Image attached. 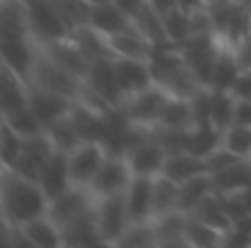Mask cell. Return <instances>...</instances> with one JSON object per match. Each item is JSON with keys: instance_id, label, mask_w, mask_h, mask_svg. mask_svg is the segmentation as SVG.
I'll list each match as a JSON object with an SVG mask.
<instances>
[{"instance_id": "4", "label": "cell", "mask_w": 251, "mask_h": 248, "mask_svg": "<svg viewBox=\"0 0 251 248\" xmlns=\"http://www.w3.org/2000/svg\"><path fill=\"white\" fill-rule=\"evenodd\" d=\"M212 32L225 46H237L251 34V2L249 0H222L207 5Z\"/></svg>"}, {"instance_id": "13", "label": "cell", "mask_w": 251, "mask_h": 248, "mask_svg": "<svg viewBox=\"0 0 251 248\" xmlns=\"http://www.w3.org/2000/svg\"><path fill=\"white\" fill-rule=\"evenodd\" d=\"M32 112L37 114V119L42 122L44 129H49L54 122H59L61 117H66L74 107L71 100L56 95V92H49V90H42V88H34L29 85V97H27Z\"/></svg>"}, {"instance_id": "52", "label": "cell", "mask_w": 251, "mask_h": 248, "mask_svg": "<svg viewBox=\"0 0 251 248\" xmlns=\"http://www.w3.org/2000/svg\"><path fill=\"white\" fill-rule=\"evenodd\" d=\"M0 134H2V117H0Z\"/></svg>"}, {"instance_id": "32", "label": "cell", "mask_w": 251, "mask_h": 248, "mask_svg": "<svg viewBox=\"0 0 251 248\" xmlns=\"http://www.w3.org/2000/svg\"><path fill=\"white\" fill-rule=\"evenodd\" d=\"M188 214H193L195 219H200V222H205V224H210L212 229H217V231H227L229 229V224H232V217L227 214V209H225V204H222V197L217 195V192H212V195H207L193 212H188Z\"/></svg>"}, {"instance_id": "33", "label": "cell", "mask_w": 251, "mask_h": 248, "mask_svg": "<svg viewBox=\"0 0 251 248\" xmlns=\"http://www.w3.org/2000/svg\"><path fill=\"white\" fill-rule=\"evenodd\" d=\"M222 146V132L212 124H198L190 127L188 132V151L195 156L207 158L212 151H217Z\"/></svg>"}, {"instance_id": "1", "label": "cell", "mask_w": 251, "mask_h": 248, "mask_svg": "<svg viewBox=\"0 0 251 248\" xmlns=\"http://www.w3.org/2000/svg\"><path fill=\"white\" fill-rule=\"evenodd\" d=\"M49 197L42 185L15 168L2 170V187H0V209L12 224H25L34 217L47 214Z\"/></svg>"}, {"instance_id": "38", "label": "cell", "mask_w": 251, "mask_h": 248, "mask_svg": "<svg viewBox=\"0 0 251 248\" xmlns=\"http://www.w3.org/2000/svg\"><path fill=\"white\" fill-rule=\"evenodd\" d=\"M2 122H5L10 129H15L20 136H34V134H42V132H44V127H42V122L37 119V114L32 112L29 102L22 105V107H17V110H12L10 114H5Z\"/></svg>"}, {"instance_id": "20", "label": "cell", "mask_w": 251, "mask_h": 248, "mask_svg": "<svg viewBox=\"0 0 251 248\" xmlns=\"http://www.w3.org/2000/svg\"><path fill=\"white\" fill-rule=\"evenodd\" d=\"M151 187H154V178L134 175L129 180V185L125 190V202H127L132 222L151 219Z\"/></svg>"}, {"instance_id": "47", "label": "cell", "mask_w": 251, "mask_h": 248, "mask_svg": "<svg viewBox=\"0 0 251 248\" xmlns=\"http://www.w3.org/2000/svg\"><path fill=\"white\" fill-rule=\"evenodd\" d=\"M112 2H115V5H117V7L132 20V17H134V15H137L149 0H112Z\"/></svg>"}, {"instance_id": "18", "label": "cell", "mask_w": 251, "mask_h": 248, "mask_svg": "<svg viewBox=\"0 0 251 248\" xmlns=\"http://www.w3.org/2000/svg\"><path fill=\"white\" fill-rule=\"evenodd\" d=\"M61 236H64V246H105L95 222V207L76 217L74 222H69L66 226H61Z\"/></svg>"}, {"instance_id": "24", "label": "cell", "mask_w": 251, "mask_h": 248, "mask_svg": "<svg viewBox=\"0 0 251 248\" xmlns=\"http://www.w3.org/2000/svg\"><path fill=\"white\" fill-rule=\"evenodd\" d=\"M132 24L151 42L154 49H156V46H176V44H171V39H168V34H166L164 12L156 10L151 2H147V5L132 17Z\"/></svg>"}, {"instance_id": "35", "label": "cell", "mask_w": 251, "mask_h": 248, "mask_svg": "<svg viewBox=\"0 0 251 248\" xmlns=\"http://www.w3.org/2000/svg\"><path fill=\"white\" fill-rule=\"evenodd\" d=\"M44 132H47V136L51 139L54 149H56V151H64V154L74 151V149L83 141L81 132L76 129V124H74V119H71V112H69L66 117H61L59 122H54V124H51L49 129H44Z\"/></svg>"}, {"instance_id": "44", "label": "cell", "mask_w": 251, "mask_h": 248, "mask_svg": "<svg viewBox=\"0 0 251 248\" xmlns=\"http://www.w3.org/2000/svg\"><path fill=\"white\" fill-rule=\"evenodd\" d=\"M232 95L234 97H251V68H242V73L237 76V81L232 85Z\"/></svg>"}, {"instance_id": "15", "label": "cell", "mask_w": 251, "mask_h": 248, "mask_svg": "<svg viewBox=\"0 0 251 248\" xmlns=\"http://www.w3.org/2000/svg\"><path fill=\"white\" fill-rule=\"evenodd\" d=\"M88 24L93 29H98L100 34L110 37V34H117L122 29H129L132 27V20L112 0H95V2H90Z\"/></svg>"}, {"instance_id": "30", "label": "cell", "mask_w": 251, "mask_h": 248, "mask_svg": "<svg viewBox=\"0 0 251 248\" xmlns=\"http://www.w3.org/2000/svg\"><path fill=\"white\" fill-rule=\"evenodd\" d=\"M215 192V182H212V173H200V175H193L188 180L180 182V209L183 212H193L207 195Z\"/></svg>"}, {"instance_id": "29", "label": "cell", "mask_w": 251, "mask_h": 248, "mask_svg": "<svg viewBox=\"0 0 251 248\" xmlns=\"http://www.w3.org/2000/svg\"><path fill=\"white\" fill-rule=\"evenodd\" d=\"M156 127H166V129H190V127H193V105H190V97L168 95Z\"/></svg>"}, {"instance_id": "54", "label": "cell", "mask_w": 251, "mask_h": 248, "mask_svg": "<svg viewBox=\"0 0 251 248\" xmlns=\"http://www.w3.org/2000/svg\"><path fill=\"white\" fill-rule=\"evenodd\" d=\"M93 2H95V0H93Z\"/></svg>"}, {"instance_id": "22", "label": "cell", "mask_w": 251, "mask_h": 248, "mask_svg": "<svg viewBox=\"0 0 251 248\" xmlns=\"http://www.w3.org/2000/svg\"><path fill=\"white\" fill-rule=\"evenodd\" d=\"M39 49L47 51L54 61H59L61 66H66L69 71H74L76 76H81V78L85 81L88 68H90V61L85 59L83 51L71 42V37H66V39H56V42H44V44H39Z\"/></svg>"}, {"instance_id": "17", "label": "cell", "mask_w": 251, "mask_h": 248, "mask_svg": "<svg viewBox=\"0 0 251 248\" xmlns=\"http://www.w3.org/2000/svg\"><path fill=\"white\" fill-rule=\"evenodd\" d=\"M27 97H29V83L0 61V117L27 105Z\"/></svg>"}, {"instance_id": "43", "label": "cell", "mask_w": 251, "mask_h": 248, "mask_svg": "<svg viewBox=\"0 0 251 248\" xmlns=\"http://www.w3.org/2000/svg\"><path fill=\"white\" fill-rule=\"evenodd\" d=\"M222 246H251V214L232 219L229 229L225 231Z\"/></svg>"}, {"instance_id": "34", "label": "cell", "mask_w": 251, "mask_h": 248, "mask_svg": "<svg viewBox=\"0 0 251 248\" xmlns=\"http://www.w3.org/2000/svg\"><path fill=\"white\" fill-rule=\"evenodd\" d=\"M234 105L237 97L232 95V90H212L210 88V122L225 132L229 124H234Z\"/></svg>"}, {"instance_id": "26", "label": "cell", "mask_w": 251, "mask_h": 248, "mask_svg": "<svg viewBox=\"0 0 251 248\" xmlns=\"http://www.w3.org/2000/svg\"><path fill=\"white\" fill-rule=\"evenodd\" d=\"M164 175H168L171 180L176 182H183L193 175H200V173H210L207 170V161L202 156H195L190 151H176V154H168L166 163H164Z\"/></svg>"}, {"instance_id": "39", "label": "cell", "mask_w": 251, "mask_h": 248, "mask_svg": "<svg viewBox=\"0 0 251 248\" xmlns=\"http://www.w3.org/2000/svg\"><path fill=\"white\" fill-rule=\"evenodd\" d=\"M222 146L239 158H251V127L247 124H229L222 132Z\"/></svg>"}, {"instance_id": "5", "label": "cell", "mask_w": 251, "mask_h": 248, "mask_svg": "<svg viewBox=\"0 0 251 248\" xmlns=\"http://www.w3.org/2000/svg\"><path fill=\"white\" fill-rule=\"evenodd\" d=\"M166 97H168L166 92H164L156 83H151V85H147L144 90L127 95V97L122 100L120 110H122V114H125L132 124H137V127H142V129H151V127L159 124V117H161V110H164Z\"/></svg>"}, {"instance_id": "16", "label": "cell", "mask_w": 251, "mask_h": 248, "mask_svg": "<svg viewBox=\"0 0 251 248\" xmlns=\"http://www.w3.org/2000/svg\"><path fill=\"white\" fill-rule=\"evenodd\" d=\"M115 71H117V81L122 88V95H132V92H139L144 90L147 85H151V68H149V61L144 59H122V56H115Z\"/></svg>"}, {"instance_id": "48", "label": "cell", "mask_w": 251, "mask_h": 248, "mask_svg": "<svg viewBox=\"0 0 251 248\" xmlns=\"http://www.w3.org/2000/svg\"><path fill=\"white\" fill-rule=\"evenodd\" d=\"M176 7L180 12H185V15H193V12L207 7V5H205V0H176Z\"/></svg>"}, {"instance_id": "36", "label": "cell", "mask_w": 251, "mask_h": 248, "mask_svg": "<svg viewBox=\"0 0 251 248\" xmlns=\"http://www.w3.org/2000/svg\"><path fill=\"white\" fill-rule=\"evenodd\" d=\"M185 244L190 248H215L225 244V234L212 229L210 224L195 219L193 214H188V226H185Z\"/></svg>"}, {"instance_id": "19", "label": "cell", "mask_w": 251, "mask_h": 248, "mask_svg": "<svg viewBox=\"0 0 251 248\" xmlns=\"http://www.w3.org/2000/svg\"><path fill=\"white\" fill-rule=\"evenodd\" d=\"M107 42H110L112 54L115 56H122V59H144V61H149V56L154 51L151 42L134 24L129 29H122L117 34H110Z\"/></svg>"}, {"instance_id": "23", "label": "cell", "mask_w": 251, "mask_h": 248, "mask_svg": "<svg viewBox=\"0 0 251 248\" xmlns=\"http://www.w3.org/2000/svg\"><path fill=\"white\" fill-rule=\"evenodd\" d=\"M69 37H71V42H74V44L85 54V59H88L90 64L102 61V59H115L107 37L100 34L98 29H93L88 22H85V24H78V27H74Z\"/></svg>"}, {"instance_id": "28", "label": "cell", "mask_w": 251, "mask_h": 248, "mask_svg": "<svg viewBox=\"0 0 251 248\" xmlns=\"http://www.w3.org/2000/svg\"><path fill=\"white\" fill-rule=\"evenodd\" d=\"M239 73H242V66H239V61L234 56V49L232 46H222L217 59H215L207 88H212V90H232V85H234Z\"/></svg>"}, {"instance_id": "2", "label": "cell", "mask_w": 251, "mask_h": 248, "mask_svg": "<svg viewBox=\"0 0 251 248\" xmlns=\"http://www.w3.org/2000/svg\"><path fill=\"white\" fill-rule=\"evenodd\" d=\"M149 68H151L154 83L166 95L193 97L202 88L178 46H156L149 56Z\"/></svg>"}, {"instance_id": "21", "label": "cell", "mask_w": 251, "mask_h": 248, "mask_svg": "<svg viewBox=\"0 0 251 248\" xmlns=\"http://www.w3.org/2000/svg\"><path fill=\"white\" fill-rule=\"evenodd\" d=\"M25 234V239L29 241L32 248H56L64 246V236H61V226L49 217V214H42V217H34L25 224H17Z\"/></svg>"}, {"instance_id": "11", "label": "cell", "mask_w": 251, "mask_h": 248, "mask_svg": "<svg viewBox=\"0 0 251 248\" xmlns=\"http://www.w3.org/2000/svg\"><path fill=\"white\" fill-rule=\"evenodd\" d=\"M93 207H95V197H93V192L85 185H69L64 192H59L56 197L49 200L47 214L59 226H66L69 222H74L76 217L90 212Z\"/></svg>"}, {"instance_id": "37", "label": "cell", "mask_w": 251, "mask_h": 248, "mask_svg": "<svg viewBox=\"0 0 251 248\" xmlns=\"http://www.w3.org/2000/svg\"><path fill=\"white\" fill-rule=\"evenodd\" d=\"M115 248H156V231H154L151 219L129 222V226L117 239Z\"/></svg>"}, {"instance_id": "40", "label": "cell", "mask_w": 251, "mask_h": 248, "mask_svg": "<svg viewBox=\"0 0 251 248\" xmlns=\"http://www.w3.org/2000/svg\"><path fill=\"white\" fill-rule=\"evenodd\" d=\"M164 24H166V34L171 44H176V46H180L190 37V15L180 12L178 7H171L164 12Z\"/></svg>"}, {"instance_id": "8", "label": "cell", "mask_w": 251, "mask_h": 248, "mask_svg": "<svg viewBox=\"0 0 251 248\" xmlns=\"http://www.w3.org/2000/svg\"><path fill=\"white\" fill-rule=\"evenodd\" d=\"M166 156V149L161 146V141L156 139V134L151 129H144V134L125 151V158L132 168V173L147 175V178H154L164 170Z\"/></svg>"}, {"instance_id": "41", "label": "cell", "mask_w": 251, "mask_h": 248, "mask_svg": "<svg viewBox=\"0 0 251 248\" xmlns=\"http://www.w3.org/2000/svg\"><path fill=\"white\" fill-rule=\"evenodd\" d=\"M51 2L74 29V27L88 22V12H90V2L93 0H51Z\"/></svg>"}, {"instance_id": "27", "label": "cell", "mask_w": 251, "mask_h": 248, "mask_svg": "<svg viewBox=\"0 0 251 248\" xmlns=\"http://www.w3.org/2000/svg\"><path fill=\"white\" fill-rule=\"evenodd\" d=\"M180 182L171 180L168 175L159 173L154 175V187H151V217L166 214L173 209H180Z\"/></svg>"}, {"instance_id": "51", "label": "cell", "mask_w": 251, "mask_h": 248, "mask_svg": "<svg viewBox=\"0 0 251 248\" xmlns=\"http://www.w3.org/2000/svg\"><path fill=\"white\" fill-rule=\"evenodd\" d=\"M215 2H222V0H205V5H215Z\"/></svg>"}, {"instance_id": "31", "label": "cell", "mask_w": 251, "mask_h": 248, "mask_svg": "<svg viewBox=\"0 0 251 248\" xmlns=\"http://www.w3.org/2000/svg\"><path fill=\"white\" fill-rule=\"evenodd\" d=\"M212 182H215L217 195H229V192L244 190L249 182V158H239L237 163L212 173Z\"/></svg>"}, {"instance_id": "53", "label": "cell", "mask_w": 251, "mask_h": 248, "mask_svg": "<svg viewBox=\"0 0 251 248\" xmlns=\"http://www.w3.org/2000/svg\"><path fill=\"white\" fill-rule=\"evenodd\" d=\"M0 2H2V0H0Z\"/></svg>"}, {"instance_id": "49", "label": "cell", "mask_w": 251, "mask_h": 248, "mask_svg": "<svg viewBox=\"0 0 251 248\" xmlns=\"http://www.w3.org/2000/svg\"><path fill=\"white\" fill-rule=\"evenodd\" d=\"M156 10H161V12H166V10H171V7H176V0H149Z\"/></svg>"}, {"instance_id": "12", "label": "cell", "mask_w": 251, "mask_h": 248, "mask_svg": "<svg viewBox=\"0 0 251 248\" xmlns=\"http://www.w3.org/2000/svg\"><path fill=\"white\" fill-rule=\"evenodd\" d=\"M54 154H56V149H54L51 139L47 136V132L34 134V136H25L22 149H20V156H17V161H15L12 168H15L17 173H22V175L37 180L39 173H42V168L49 163V158H51Z\"/></svg>"}, {"instance_id": "10", "label": "cell", "mask_w": 251, "mask_h": 248, "mask_svg": "<svg viewBox=\"0 0 251 248\" xmlns=\"http://www.w3.org/2000/svg\"><path fill=\"white\" fill-rule=\"evenodd\" d=\"M107 149L102 141H93V139H85L81 141L74 151L66 154V163H69V175H71V182L74 185H90V180L95 178V173L100 170L102 161L107 158Z\"/></svg>"}, {"instance_id": "25", "label": "cell", "mask_w": 251, "mask_h": 248, "mask_svg": "<svg viewBox=\"0 0 251 248\" xmlns=\"http://www.w3.org/2000/svg\"><path fill=\"white\" fill-rule=\"evenodd\" d=\"M37 182L42 185V190L47 192L49 200L56 197L59 192H64L69 185H74V182H71V175H69V163H66V154H64V151H56V154L49 158V163L42 168Z\"/></svg>"}, {"instance_id": "14", "label": "cell", "mask_w": 251, "mask_h": 248, "mask_svg": "<svg viewBox=\"0 0 251 248\" xmlns=\"http://www.w3.org/2000/svg\"><path fill=\"white\" fill-rule=\"evenodd\" d=\"M154 231H156V248H185V226H188V212L173 209L166 214L151 217Z\"/></svg>"}, {"instance_id": "3", "label": "cell", "mask_w": 251, "mask_h": 248, "mask_svg": "<svg viewBox=\"0 0 251 248\" xmlns=\"http://www.w3.org/2000/svg\"><path fill=\"white\" fill-rule=\"evenodd\" d=\"M27 83L34 85V88L56 92V95L71 100V102H78L85 90L83 78L76 76L74 71H69L66 66H61L59 61H54L47 51L39 49V44H37V56H34V64H32Z\"/></svg>"}, {"instance_id": "46", "label": "cell", "mask_w": 251, "mask_h": 248, "mask_svg": "<svg viewBox=\"0 0 251 248\" xmlns=\"http://www.w3.org/2000/svg\"><path fill=\"white\" fill-rule=\"evenodd\" d=\"M15 241V224L5 217V212L0 209V246L2 248H12Z\"/></svg>"}, {"instance_id": "45", "label": "cell", "mask_w": 251, "mask_h": 248, "mask_svg": "<svg viewBox=\"0 0 251 248\" xmlns=\"http://www.w3.org/2000/svg\"><path fill=\"white\" fill-rule=\"evenodd\" d=\"M234 124H247V127H251V97H237Z\"/></svg>"}, {"instance_id": "42", "label": "cell", "mask_w": 251, "mask_h": 248, "mask_svg": "<svg viewBox=\"0 0 251 248\" xmlns=\"http://www.w3.org/2000/svg\"><path fill=\"white\" fill-rule=\"evenodd\" d=\"M22 141H25V136H20L15 129H10V127L2 122V134H0V163L12 168L15 161H17V156H20Z\"/></svg>"}, {"instance_id": "50", "label": "cell", "mask_w": 251, "mask_h": 248, "mask_svg": "<svg viewBox=\"0 0 251 248\" xmlns=\"http://www.w3.org/2000/svg\"><path fill=\"white\" fill-rule=\"evenodd\" d=\"M2 170H5V165L0 163V187H2Z\"/></svg>"}, {"instance_id": "7", "label": "cell", "mask_w": 251, "mask_h": 248, "mask_svg": "<svg viewBox=\"0 0 251 248\" xmlns=\"http://www.w3.org/2000/svg\"><path fill=\"white\" fill-rule=\"evenodd\" d=\"M95 222H98L102 244L105 246H115L117 239L125 234V229L132 222L127 202H125V192L95 200Z\"/></svg>"}, {"instance_id": "9", "label": "cell", "mask_w": 251, "mask_h": 248, "mask_svg": "<svg viewBox=\"0 0 251 248\" xmlns=\"http://www.w3.org/2000/svg\"><path fill=\"white\" fill-rule=\"evenodd\" d=\"M132 178H134V173H132V168L127 163L125 154H107V158L102 161L100 170L90 180L88 190L93 192L95 200L110 197V195H120V192L127 190Z\"/></svg>"}, {"instance_id": "6", "label": "cell", "mask_w": 251, "mask_h": 248, "mask_svg": "<svg viewBox=\"0 0 251 248\" xmlns=\"http://www.w3.org/2000/svg\"><path fill=\"white\" fill-rule=\"evenodd\" d=\"M25 7L37 44L66 39L71 34V24L64 20V15L54 7L51 0H25Z\"/></svg>"}]
</instances>
